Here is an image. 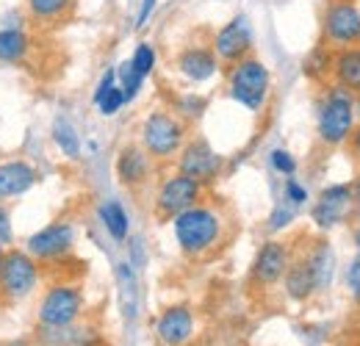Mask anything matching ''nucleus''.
Listing matches in <instances>:
<instances>
[{
    "instance_id": "f257e3e1",
    "label": "nucleus",
    "mask_w": 360,
    "mask_h": 346,
    "mask_svg": "<svg viewBox=\"0 0 360 346\" xmlns=\"http://www.w3.org/2000/svg\"><path fill=\"white\" fill-rule=\"evenodd\" d=\"M172 233H175V241L186 258H205L208 252H214L222 244L225 219L214 205L197 203L194 208L172 219Z\"/></svg>"
},
{
    "instance_id": "f03ea898",
    "label": "nucleus",
    "mask_w": 360,
    "mask_h": 346,
    "mask_svg": "<svg viewBox=\"0 0 360 346\" xmlns=\"http://www.w3.org/2000/svg\"><path fill=\"white\" fill-rule=\"evenodd\" d=\"M358 128V105H355V94L349 89L333 86L324 89L321 100H319V111H316V133L319 141L327 147H341L349 141V136Z\"/></svg>"
},
{
    "instance_id": "7ed1b4c3",
    "label": "nucleus",
    "mask_w": 360,
    "mask_h": 346,
    "mask_svg": "<svg viewBox=\"0 0 360 346\" xmlns=\"http://www.w3.org/2000/svg\"><path fill=\"white\" fill-rule=\"evenodd\" d=\"M186 141H188V125L180 120L175 111L155 108L141 120L139 144L158 164H167V161L178 158V153L183 150Z\"/></svg>"
},
{
    "instance_id": "20e7f679",
    "label": "nucleus",
    "mask_w": 360,
    "mask_h": 346,
    "mask_svg": "<svg viewBox=\"0 0 360 346\" xmlns=\"http://www.w3.org/2000/svg\"><path fill=\"white\" fill-rule=\"evenodd\" d=\"M227 94L247 111H264L271 94V72L258 56H247L227 67Z\"/></svg>"
},
{
    "instance_id": "39448f33",
    "label": "nucleus",
    "mask_w": 360,
    "mask_h": 346,
    "mask_svg": "<svg viewBox=\"0 0 360 346\" xmlns=\"http://www.w3.org/2000/svg\"><path fill=\"white\" fill-rule=\"evenodd\" d=\"M42 269L39 260L28 250H6V258L0 266V300L3 302H20L31 297L39 286Z\"/></svg>"
},
{
    "instance_id": "423d86ee",
    "label": "nucleus",
    "mask_w": 360,
    "mask_h": 346,
    "mask_svg": "<svg viewBox=\"0 0 360 346\" xmlns=\"http://www.w3.org/2000/svg\"><path fill=\"white\" fill-rule=\"evenodd\" d=\"M84 313V294L72 283H56L45 291L37 307V321L42 330L72 327Z\"/></svg>"
},
{
    "instance_id": "0eeeda50",
    "label": "nucleus",
    "mask_w": 360,
    "mask_h": 346,
    "mask_svg": "<svg viewBox=\"0 0 360 346\" xmlns=\"http://www.w3.org/2000/svg\"><path fill=\"white\" fill-rule=\"evenodd\" d=\"M202 194H205V186L197 183L194 177L183 172H175L169 177H164L155 188V197H153V214L161 222H172V219L194 208L197 203H202Z\"/></svg>"
},
{
    "instance_id": "6e6552de",
    "label": "nucleus",
    "mask_w": 360,
    "mask_h": 346,
    "mask_svg": "<svg viewBox=\"0 0 360 346\" xmlns=\"http://www.w3.org/2000/svg\"><path fill=\"white\" fill-rule=\"evenodd\" d=\"M321 39L330 50L360 44L358 0H330L321 11Z\"/></svg>"
},
{
    "instance_id": "1a4fd4ad",
    "label": "nucleus",
    "mask_w": 360,
    "mask_h": 346,
    "mask_svg": "<svg viewBox=\"0 0 360 346\" xmlns=\"http://www.w3.org/2000/svg\"><path fill=\"white\" fill-rule=\"evenodd\" d=\"M75 244H78V230L67 219H56V222H50L42 230H37L25 238V250L39 263L64 260L75 250Z\"/></svg>"
},
{
    "instance_id": "9d476101",
    "label": "nucleus",
    "mask_w": 360,
    "mask_h": 346,
    "mask_svg": "<svg viewBox=\"0 0 360 346\" xmlns=\"http://www.w3.org/2000/svg\"><path fill=\"white\" fill-rule=\"evenodd\" d=\"M211 47L217 53V58L222 64H236L247 56H252V47H255V31H252V23L247 14H236L230 17L225 25H219L211 37Z\"/></svg>"
},
{
    "instance_id": "9b49d317",
    "label": "nucleus",
    "mask_w": 360,
    "mask_h": 346,
    "mask_svg": "<svg viewBox=\"0 0 360 346\" xmlns=\"http://www.w3.org/2000/svg\"><path fill=\"white\" fill-rule=\"evenodd\" d=\"M222 167H225V158L202 136L188 139L178 153V172L194 177L202 186H211L222 174Z\"/></svg>"
},
{
    "instance_id": "f8f14e48",
    "label": "nucleus",
    "mask_w": 360,
    "mask_h": 346,
    "mask_svg": "<svg viewBox=\"0 0 360 346\" xmlns=\"http://www.w3.org/2000/svg\"><path fill=\"white\" fill-rule=\"evenodd\" d=\"M291 247L285 241H277V238H269L258 247L255 258H252V269H250V283L255 288H271L277 283H283L288 266H291Z\"/></svg>"
},
{
    "instance_id": "ddd939ff",
    "label": "nucleus",
    "mask_w": 360,
    "mask_h": 346,
    "mask_svg": "<svg viewBox=\"0 0 360 346\" xmlns=\"http://www.w3.org/2000/svg\"><path fill=\"white\" fill-rule=\"evenodd\" d=\"M352 203H355V188L349 183L327 186V188H321L319 200L311 208V219L316 222V227L333 230V227L344 224L347 217L352 214Z\"/></svg>"
},
{
    "instance_id": "4468645a",
    "label": "nucleus",
    "mask_w": 360,
    "mask_h": 346,
    "mask_svg": "<svg viewBox=\"0 0 360 346\" xmlns=\"http://www.w3.org/2000/svg\"><path fill=\"white\" fill-rule=\"evenodd\" d=\"M222 61L217 58L211 44H183L175 56V70L188 84H208L217 78Z\"/></svg>"
},
{
    "instance_id": "2eb2a0df",
    "label": "nucleus",
    "mask_w": 360,
    "mask_h": 346,
    "mask_svg": "<svg viewBox=\"0 0 360 346\" xmlns=\"http://www.w3.org/2000/svg\"><path fill=\"white\" fill-rule=\"evenodd\" d=\"M153 158L147 155V150L141 144H125L120 153H117V161H114V172L117 180L125 186V188H141L150 183L153 177Z\"/></svg>"
},
{
    "instance_id": "dca6fc26",
    "label": "nucleus",
    "mask_w": 360,
    "mask_h": 346,
    "mask_svg": "<svg viewBox=\"0 0 360 346\" xmlns=\"http://www.w3.org/2000/svg\"><path fill=\"white\" fill-rule=\"evenodd\" d=\"M155 335L164 346H186L194 338V310L188 305H169L155 321Z\"/></svg>"
},
{
    "instance_id": "f3484780",
    "label": "nucleus",
    "mask_w": 360,
    "mask_h": 346,
    "mask_svg": "<svg viewBox=\"0 0 360 346\" xmlns=\"http://www.w3.org/2000/svg\"><path fill=\"white\" fill-rule=\"evenodd\" d=\"M34 186H37V169L28 161H20V158L0 161V203L22 197Z\"/></svg>"
},
{
    "instance_id": "a211bd4d",
    "label": "nucleus",
    "mask_w": 360,
    "mask_h": 346,
    "mask_svg": "<svg viewBox=\"0 0 360 346\" xmlns=\"http://www.w3.org/2000/svg\"><path fill=\"white\" fill-rule=\"evenodd\" d=\"M333 84L349 89L355 97L360 94V44L333 50V67H330Z\"/></svg>"
},
{
    "instance_id": "6ab92c4d",
    "label": "nucleus",
    "mask_w": 360,
    "mask_h": 346,
    "mask_svg": "<svg viewBox=\"0 0 360 346\" xmlns=\"http://www.w3.org/2000/svg\"><path fill=\"white\" fill-rule=\"evenodd\" d=\"M283 288H285L288 300H294V302H308L316 291H319L314 269H311V263H308L305 255L291 260V266H288V271L283 277Z\"/></svg>"
},
{
    "instance_id": "aec40b11",
    "label": "nucleus",
    "mask_w": 360,
    "mask_h": 346,
    "mask_svg": "<svg viewBox=\"0 0 360 346\" xmlns=\"http://www.w3.org/2000/svg\"><path fill=\"white\" fill-rule=\"evenodd\" d=\"M78 8V0H25V14L42 28L64 25Z\"/></svg>"
},
{
    "instance_id": "412c9836",
    "label": "nucleus",
    "mask_w": 360,
    "mask_h": 346,
    "mask_svg": "<svg viewBox=\"0 0 360 346\" xmlns=\"http://www.w3.org/2000/svg\"><path fill=\"white\" fill-rule=\"evenodd\" d=\"M91 103H94V108L100 111V117H114V114L122 111V105H125L128 100H125V91L117 84V67H108V70L103 72V78H100L97 86H94Z\"/></svg>"
},
{
    "instance_id": "4be33fe9",
    "label": "nucleus",
    "mask_w": 360,
    "mask_h": 346,
    "mask_svg": "<svg viewBox=\"0 0 360 346\" xmlns=\"http://www.w3.org/2000/svg\"><path fill=\"white\" fill-rule=\"evenodd\" d=\"M34 50V37L25 28H0V64L17 67L22 64Z\"/></svg>"
},
{
    "instance_id": "5701e85b",
    "label": "nucleus",
    "mask_w": 360,
    "mask_h": 346,
    "mask_svg": "<svg viewBox=\"0 0 360 346\" xmlns=\"http://www.w3.org/2000/svg\"><path fill=\"white\" fill-rule=\"evenodd\" d=\"M97 217H100V224L105 227V233L117 241V244H125L131 238V219H128V211L120 200H105L100 203L97 208Z\"/></svg>"
},
{
    "instance_id": "b1692460",
    "label": "nucleus",
    "mask_w": 360,
    "mask_h": 346,
    "mask_svg": "<svg viewBox=\"0 0 360 346\" xmlns=\"http://www.w3.org/2000/svg\"><path fill=\"white\" fill-rule=\"evenodd\" d=\"M117 297H120L122 316L128 321H134L136 313H139V283H136V271L131 260L117 263Z\"/></svg>"
},
{
    "instance_id": "393cba45",
    "label": "nucleus",
    "mask_w": 360,
    "mask_h": 346,
    "mask_svg": "<svg viewBox=\"0 0 360 346\" xmlns=\"http://www.w3.org/2000/svg\"><path fill=\"white\" fill-rule=\"evenodd\" d=\"M305 258H308L311 269H314L319 291L330 288V283H333V271H335V255H333L330 244H327V241H316L314 247L305 252Z\"/></svg>"
},
{
    "instance_id": "a878e982",
    "label": "nucleus",
    "mask_w": 360,
    "mask_h": 346,
    "mask_svg": "<svg viewBox=\"0 0 360 346\" xmlns=\"http://www.w3.org/2000/svg\"><path fill=\"white\" fill-rule=\"evenodd\" d=\"M53 141H56V147L70 158V161H78L81 158V136H78V130L75 125L70 122V120H64V117H58L56 122H53Z\"/></svg>"
},
{
    "instance_id": "bb28decb",
    "label": "nucleus",
    "mask_w": 360,
    "mask_h": 346,
    "mask_svg": "<svg viewBox=\"0 0 360 346\" xmlns=\"http://www.w3.org/2000/svg\"><path fill=\"white\" fill-rule=\"evenodd\" d=\"M144 81H147V78H141V75L136 72L134 64H131V58H125V61L117 67V84H120V89L125 91V100H128V103H134L136 97H139V91H141V86H144Z\"/></svg>"
},
{
    "instance_id": "cd10ccee",
    "label": "nucleus",
    "mask_w": 360,
    "mask_h": 346,
    "mask_svg": "<svg viewBox=\"0 0 360 346\" xmlns=\"http://www.w3.org/2000/svg\"><path fill=\"white\" fill-rule=\"evenodd\" d=\"M131 64L141 78H150L155 72V64H158V53L150 42H139L134 47V56H131Z\"/></svg>"
},
{
    "instance_id": "c85d7f7f",
    "label": "nucleus",
    "mask_w": 360,
    "mask_h": 346,
    "mask_svg": "<svg viewBox=\"0 0 360 346\" xmlns=\"http://www.w3.org/2000/svg\"><path fill=\"white\" fill-rule=\"evenodd\" d=\"M330 67H333V50H330L327 44L316 47L314 53L308 56V61H305V72H308L311 78H321V75H330Z\"/></svg>"
},
{
    "instance_id": "c756f323",
    "label": "nucleus",
    "mask_w": 360,
    "mask_h": 346,
    "mask_svg": "<svg viewBox=\"0 0 360 346\" xmlns=\"http://www.w3.org/2000/svg\"><path fill=\"white\" fill-rule=\"evenodd\" d=\"M283 200H285L288 205H294V208H302V205L311 200V194H308V188L291 174V177H285V183H283Z\"/></svg>"
},
{
    "instance_id": "7c9ffc66",
    "label": "nucleus",
    "mask_w": 360,
    "mask_h": 346,
    "mask_svg": "<svg viewBox=\"0 0 360 346\" xmlns=\"http://www.w3.org/2000/svg\"><path fill=\"white\" fill-rule=\"evenodd\" d=\"M202 111H205V100L197 97V94H186V97H180L178 108H175V114H178L183 122H186V120H200Z\"/></svg>"
},
{
    "instance_id": "2f4dec72",
    "label": "nucleus",
    "mask_w": 360,
    "mask_h": 346,
    "mask_svg": "<svg viewBox=\"0 0 360 346\" xmlns=\"http://www.w3.org/2000/svg\"><path fill=\"white\" fill-rule=\"evenodd\" d=\"M269 164H271V169H274L277 174H283V177H291V174H297V158H294L288 150H283V147L271 150V153H269Z\"/></svg>"
},
{
    "instance_id": "473e14b6",
    "label": "nucleus",
    "mask_w": 360,
    "mask_h": 346,
    "mask_svg": "<svg viewBox=\"0 0 360 346\" xmlns=\"http://www.w3.org/2000/svg\"><path fill=\"white\" fill-rule=\"evenodd\" d=\"M291 219H294V205H288V203H285V205H277L269 217V230H283V227H288Z\"/></svg>"
},
{
    "instance_id": "72a5a7b5",
    "label": "nucleus",
    "mask_w": 360,
    "mask_h": 346,
    "mask_svg": "<svg viewBox=\"0 0 360 346\" xmlns=\"http://www.w3.org/2000/svg\"><path fill=\"white\" fill-rule=\"evenodd\" d=\"M347 288H349V297L360 305V255L347 266Z\"/></svg>"
},
{
    "instance_id": "f704fd0d",
    "label": "nucleus",
    "mask_w": 360,
    "mask_h": 346,
    "mask_svg": "<svg viewBox=\"0 0 360 346\" xmlns=\"http://www.w3.org/2000/svg\"><path fill=\"white\" fill-rule=\"evenodd\" d=\"M155 8H158V0H141V3H139V11H136V31H144V28L150 25Z\"/></svg>"
},
{
    "instance_id": "c9c22d12",
    "label": "nucleus",
    "mask_w": 360,
    "mask_h": 346,
    "mask_svg": "<svg viewBox=\"0 0 360 346\" xmlns=\"http://www.w3.org/2000/svg\"><path fill=\"white\" fill-rule=\"evenodd\" d=\"M14 241V230H11V211L0 203V244H11Z\"/></svg>"
},
{
    "instance_id": "e433bc0d",
    "label": "nucleus",
    "mask_w": 360,
    "mask_h": 346,
    "mask_svg": "<svg viewBox=\"0 0 360 346\" xmlns=\"http://www.w3.org/2000/svg\"><path fill=\"white\" fill-rule=\"evenodd\" d=\"M347 144H349V150H352V155H355V161H358V164H360V125H358V128H355V133L349 136V141H347Z\"/></svg>"
},
{
    "instance_id": "4c0bfd02",
    "label": "nucleus",
    "mask_w": 360,
    "mask_h": 346,
    "mask_svg": "<svg viewBox=\"0 0 360 346\" xmlns=\"http://www.w3.org/2000/svg\"><path fill=\"white\" fill-rule=\"evenodd\" d=\"M355 247H358V255H360V227L355 230Z\"/></svg>"
},
{
    "instance_id": "58836bf2",
    "label": "nucleus",
    "mask_w": 360,
    "mask_h": 346,
    "mask_svg": "<svg viewBox=\"0 0 360 346\" xmlns=\"http://www.w3.org/2000/svg\"><path fill=\"white\" fill-rule=\"evenodd\" d=\"M3 258H6V247L0 244V266H3Z\"/></svg>"
},
{
    "instance_id": "ea45409f",
    "label": "nucleus",
    "mask_w": 360,
    "mask_h": 346,
    "mask_svg": "<svg viewBox=\"0 0 360 346\" xmlns=\"http://www.w3.org/2000/svg\"><path fill=\"white\" fill-rule=\"evenodd\" d=\"M355 197H358V203H360V180H358V186H355Z\"/></svg>"
},
{
    "instance_id": "a19ab883",
    "label": "nucleus",
    "mask_w": 360,
    "mask_h": 346,
    "mask_svg": "<svg viewBox=\"0 0 360 346\" xmlns=\"http://www.w3.org/2000/svg\"><path fill=\"white\" fill-rule=\"evenodd\" d=\"M355 105H358V120H360V94L355 97Z\"/></svg>"
},
{
    "instance_id": "79ce46f5",
    "label": "nucleus",
    "mask_w": 360,
    "mask_h": 346,
    "mask_svg": "<svg viewBox=\"0 0 360 346\" xmlns=\"http://www.w3.org/2000/svg\"><path fill=\"white\" fill-rule=\"evenodd\" d=\"M70 346H89V344H70Z\"/></svg>"
},
{
    "instance_id": "37998d69",
    "label": "nucleus",
    "mask_w": 360,
    "mask_h": 346,
    "mask_svg": "<svg viewBox=\"0 0 360 346\" xmlns=\"http://www.w3.org/2000/svg\"><path fill=\"white\" fill-rule=\"evenodd\" d=\"M0 161H3V153H0Z\"/></svg>"
},
{
    "instance_id": "c03bdc74",
    "label": "nucleus",
    "mask_w": 360,
    "mask_h": 346,
    "mask_svg": "<svg viewBox=\"0 0 360 346\" xmlns=\"http://www.w3.org/2000/svg\"><path fill=\"white\" fill-rule=\"evenodd\" d=\"M358 6H360V0H358Z\"/></svg>"
}]
</instances>
